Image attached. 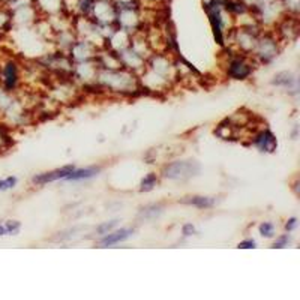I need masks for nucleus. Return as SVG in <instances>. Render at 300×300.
Returning <instances> with one entry per match:
<instances>
[{"label":"nucleus","mask_w":300,"mask_h":300,"mask_svg":"<svg viewBox=\"0 0 300 300\" xmlns=\"http://www.w3.org/2000/svg\"><path fill=\"white\" fill-rule=\"evenodd\" d=\"M200 171V165L194 161H182V162H173L170 165L164 168V176L167 179L174 180H183L191 176H195Z\"/></svg>","instance_id":"obj_1"},{"label":"nucleus","mask_w":300,"mask_h":300,"mask_svg":"<svg viewBox=\"0 0 300 300\" xmlns=\"http://www.w3.org/2000/svg\"><path fill=\"white\" fill-rule=\"evenodd\" d=\"M72 170H75L72 165H68V167H63V168H59V170H54L51 173H45V174H41V176H36L33 177V182L38 183V185H44V183H48V182H54V180H59V179H65Z\"/></svg>","instance_id":"obj_2"},{"label":"nucleus","mask_w":300,"mask_h":300,"mask_svg":"<svg viewBox=\"0 0 300 300\" xmlns=\"http://www.w3.org/2000/svg\"><path fill=\"white\" fill-rule=\"evenodd\" d=\"M131 236H132V230L123 228V230H119V231H116V233H111V234L105 236V237L101 240V245H102V246H111V245L120 243V242L126 240V239L131 237Z\"/></svg>","instance_id":"obj_3"},{"label":"nucleus","mask_w":300,"mask_h":300,"mask_svg":"<svg viewBox=\"0 0 300 300\" xmlns=\"http://www.w3.org/2000/svg\"><path fill=\"white\" fill-rule=\"evenodd\" d=\"M255 144L261 149V150H266V152H273V149L276 147V138L272 135V132L266 131L263 132L260 137L255 138Z\"/></svg>","instance_id":"obj_4"},{"label":"nucleus","mask_w":300,"mask_h":300,"mask_svg":"<svg viewBox=\"0 0 300 300\" xmlns=\"http://www.w3.org/2000/svg\"><path fill=\"white\" fill-rule=\"evenodd\" d=\"M101 171V168L96 167H90V168H83V170H72L65 179L66 180H84V179H90L98 176V173Z\"/></svg>","instance_id":"obj_5"},{"label":"nucleus","mask_w":300,"mask_h":300,"mask_svg":"<svg viewBox=\"0 0 300 300\" xmlns=\"http://www.w3.org/2000/svg\"><path fill=\"white\" fill-rule=\"evenodd\" d=\"M17 78H18V74H17V66H15V63H8V65L5 66V83H6V87H8V89L15 87Z\"/></svg>","instance_id":"obj_6"},{"label":"nucleus","mask_w":300,"mask_h":300,"mask_svg":"<svg viewBox=\"0 0 300 300\" xmlns=\"http://www.w3.org/2000/svg\"><path fill=\"white\" fill-rule=\"evenodd\" d=\"M249 72H251V69L240 62H234L230 68V75L234 78H245V77L249 75Z\"/></svg>","instance_id":"obj_7"},{"label":"nucleus","mask_w":300,"mask_h":300,"mask_svg":"<svg viewBox=\"0 0 300 300\" xmlns=\"http://www.w3.org/2000/svg\"><path fill=\"white\" fill-rule=\"evenodd\" d=\"M20 231V222L9 221L0 224V236H8V234H17Z\"/></svg>","instance_id":"obj_8"},{"label":"nucleus","mask_w":300,"mask_h":300,"mask_svg":"<svg viewBox=\"0 0 300 300\" xmlns=\"http://www.w3.org/2000/svg\"><path fill=\"white\" fill-rule=\"evenodd\" d=\"M189 204H194L200 209H207V207H212L215 204V200L212 198H207V197H194L192 200L188 201Z\"/></svg>","instance_id":"obj_9"},{"label":"nucleus","mask_w":300,"mask_h":300,"mask_svg":"<svg viewBox=\"0 0 300 300\" xmlns=\"http://www.w3.org/2000/svg\"><path fill=\"white\" fill-rule=\"evenodd\" d=\"M159 215H161L159 206H150V207L143 209V212H141V216L144 218V219H153V218H156Z\"/></svg>","instance_id":"obj_10"},{"label":"nucleus","mask_w":300,"mask_h":300,"mask_svg":"<svg viewBox=\"0 0 300 300\" xmlns=\"http://www.w3.org/2000/svg\"><path fill=\"white\" fill-rule=\"evenodd\" d=\"M158 179L155 174H149L147 177H144V180L141 182V191H150L153 189V186L156 185Z\"/></svg>","instance_id":"obj_11"},{"label":"nucleus","mask_w":300,"mask_h":300,"mask_svg":"<svg viewBox=\"0 0 300 300\" xmlns=\"http://www.w3.org/2000/svg\"><path fill=\"white\" fill-rule=\"evenodd\" d=\"M17 185V179L9 176L6 179H2L0 180V191H8V189H12L14 186Z\"/></svg>","instance_id":"obj_12"},{"label":"nucleus","mask_w":300,"mask_h":300,"mask_svg":"<svg viewBox=\"0 0 300 300\" xmlns=\"http://www.w3.org/2000/svg\"><path fill=\"white\" fill-rule=\"evenodd\" d=\"M260 233L266 237H270L272 234H273V224H270V222H264L261 224L260 227Z\"/></svg>","instance_id":"obj_13"},{"label":"nucleus","mask_w":300,"mask_h":300,"mask_svg":"<svg viewBox=\"0 0 300 300\" xmlns=\"http://www.w3.org/2000/svg\"><path fill=\"white\" fill-rule=\"evenodd\" d=\"M117 225V221H111L110 224H102L101 227H98V233L99 234H107V231H110V230H113L114 227Z\"/></svg>","instance_id":"obj_14"},{"label":"nucleus","mask_w":300,"mask_h":300,"mask_svg":"<svg viewBox=\"0 0 300 300\" xmlns=\"http://www.w3.org/2000/svg\"><path fill=\"white\" fill-rule=\"evenodd\" d=\"M239 248L242 249H251V248H255V242L254 240H245L239 245Z\"/></svg>","instance_id":"obj_15"},{"label":"nucleus","mask_w":300,"mask_h":300,"mask_svg":"<svg viewBox=\"0 0 300 300\" xmlns=\"http://www.w3.org/2000/svg\"><path fill=\"white\" fill-rule=\"evenodd\" d=\"M194 233H195V228H194L192 224H186V225L183 227V234H185V236H191V234H194Z\"/></svg>","instance_id":"obj_16"},{"label":"nucleus","mask_w":300,"mask_h":300,"mask_svg":"<svg viewBox=\"0 0 300 300\" xmlns=\"http://www.w3.org/2000/svg\"><path fill=\"white\" fill-rule=\"evenodd\" d=\"M288 242V237H281L276 243H275V248H284V245Z\"/></svg>","instance_id":"obj_17"},{"label":"nucleus","mask_w":300,"mask_h":300,"mask_svg":"<svg viewBox=\"0 0 300 300\" xmlns=\"http://www.w3.org/2000/svg\"><path fill=\"white\" fill-rule=\"evenodd\" d=\"M294 227H296V219L293 218V219H290V221H288V224H287V227H285V228H287L288 231H291Z\"/></svg>","instance_id":"obj_18"}]
</instances>
